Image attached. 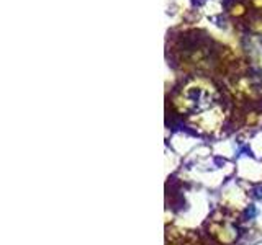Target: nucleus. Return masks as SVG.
Masks as SVG:
<instances>
[{"mask_svg":"<svg viewBox=\"0 0 262 245\" xmlns=\"http://www.w3.org/2000/svg\"><path fill=\"white\" fill-rule=\"evenodd\" d=\"M254 196H255V198H259V200H262V187L254 188Z\"/></svg>","mask_w":262,"mask_h":245,"instance_id":"obj_1","label":"nucleus"}]
</instances>
